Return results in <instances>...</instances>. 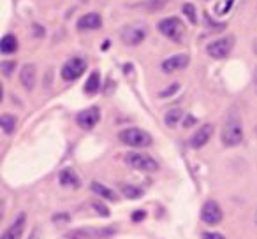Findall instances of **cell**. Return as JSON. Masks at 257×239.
I'll return each mask as SVG.
<instances>
[{
  "label": "cell",
  "instance_id": "1",
  "mask_svg": "<svg viewBox=\"0 0 257 239\" xmlns=\"http://www.w3.org/2000/svg\"><path fill=\"white\" fill-rule=\"evenodd\" d=\"M220 141L225 148H234L243 141V123L236 111H231L222 125Z\"/></svg>",
  "mask_w": 257,
  "mask_h": 239
},
{
  "label": "cell",
  "instance_id": "2",
  "mask_svg": "<svg viewBox=\"0 0 257 239\" xmlns=\"http://www.w3.org/2000/svg\"><path fill=\"white\" fill-rule=\"evenodd\" d=\"M118 139H120L123 144L133 146V148H148V146H152V143H154L150 134L143 129H138V127H131V129L120 130Z\"/></svg>",
  "mask_w": 257,
  "mask_h": 239
},
{
  "label": "cell",
  "instance_id": "3",
  "mask_svg": "<svg viewBox=\"0 0 257 239\" xmlns=\"http://www.w3.org/2000/svg\"><path fill=\"white\" fill-rule=\"evenodd\" d=\"M116 232L114 227H79L74 230H69L64 239H100L109 237Z\"/></svg>",
  "mask_w": 257,
  "mask_h": 239
},
{
  "label": "cell",
  "instance_id": "4",
  "mask_svg": "<svg viewBox=\"0 0 257 239\" xmlns=\"http://www.w3.org/2000/svg\"><path fill=\"white\" fill-rule=\"evenodd\" d=\"M147 27L143 23H128V25L121 27L120 30V41L127 46H138L147 39Z\"/></svg>",
  "mask_w": 257,
  "mask_h": 239
},
{
  "label": "cell",
  "instance_id": "5",
  "mask_svg": "<svg viewBox=\"0 0 257 239\" xmlns=\"http://www.w3.org/2000/svg\"><path fill=\"white\" fill-rule=\"evenodd\" d=\"M159 32L175 43H182L183 36H185V27H183L182 20L171 16V18H164L159 22Z\"/></svg>",
  "mask_w": 257,
  "mask_h": 239
},
{
  "label": "cell",
  "instance_id": "6",
  "mask_svg": "<svg viewBox=\"0 0 257 239\" xmlns=\"http://www.w3.org/2000/svg\"><path fill=\"white\" fill-rule=\"evenodd\" d=\"M125 162H127L131 167L138 169V171L143 172H155L159 171V162L155 158H152L150 155L141 153V151H133V153L125 155Z\"/></svg>",
  "mask_w": 257,
  "mask_h": 239
},
{
  "label": "cell",
  "instance_id": "7",
  "mask_svg": "<svg viewBox=\"0 0 257 239\" xmlns=\"http://www.w3.org/2000/svg\"><path fill=\"white\" fill-rule=\"evenodd\" d=\"M232 48H234V37L225 36V37H220V39L208 44L206 53L210 55L211 58H215V60H224V58L229 57Z\"/></svg>",
  "mask_w": 257,
  "mask_h": 239
},
{
  "label": "cell",
  "instance_id": "8",
  "mask_svg": "<svg viewBox=\"0 0 257 239\" xmlns=\"http://www.w3.org/2000/svg\"><path fill=\"white\" fill-rule=\"evenodd\" d=\"M85 71H86V60L81 57H74L65 62L60 74L64 81H76L78 78H81Z\"/></svg>",
  "mask_w": 257,
  "mask_h": 239
},
{
  "label": "cell",
  "instance_id": "9",
  "mask_svg": "<svg viewBox=\"0 0 257 239\" xmlns=\"http://www.w3.org/2000/svg\"><path fill=\"white\" fill-rule=\"evenodd\" d=\"M222 216H224V213H222L217 200H208V202H204L203 207H201V220H203L204 223L217 225L222 221Z\"/></svg>",
  "mask_w": 257,
  "mask_h": 239
},
{
  "label": "cell",
  "instance_id": "10",
  "mask_svg": "<svg viewBox=\"0 0 257 239\" xmlns=\"http://www.w3.org/2000/svg\"><path fill=\"white\" fill-rule=\"evenodd\" d=\"M99 120H100V109L95 106L81 111V113H78V116H76V123H78L83 130H92L93 127L99 123Z\"/></svg>",
  "mask_w": 257,
  "mask_h": 239
},
{
  "label": "cell",
  "instance_id": "11",
  "mask_svg": "<svg viewBox=\"0 0 257 239\" xmlns=\"http://www.w3.org/2000/svg\"><path fill=\"white\" fill-rule=\"evenodd\" d=\"M189 64H190L189 55L180 53V55H173V57L166 58L161 64V69L166 74H173V72H176V71H183Z\"/></svg>",
  "mask_w": 257,
  "mask_h": 239
},
{
  "label": "cell",
  "instance_id": "12",
  "mask_svg": "<svg viewBox=\"0 0 257 239\" xmlns=\"http://www.w3.org/2000/svg\"><path fill=\"white\" fill-rule=\"evenodd\" d=\"M211 136H213V125H211V123H204V125L199 127V129L194 132V136L190 137V146H192L194 150H199L204 144H208Z\"/></svg>",
  "mask_w": 257,
  "mask_h": 239
},
{
  "label": "cell",
  "instance_id": "13",
  "mask_svg": "<svg viewBox=\"0 0 257 239\" xmlns=\"http://www.w3.org/2000/svg\"><path fill=\"white\" fill-rule=\"evenodd\" d=\"M25 223H27L25 213H20L18 218H16V220L13 221V223L9 225L4 232H2L0 239H20V237H22V234H23V230H25Z\"/></svg>",
  "mask_w": 257,
  "mask_h": 239
},
{
  "label": "cell",
  "instance_id": "14",
  "mask_svg": "<svg viewBox=\"0 0 257 239\" xmlns=\"http://www.w3.org/2000/svg\"><path fill=\"white\" fill-rule=\"evenodd\" d=\"M20 81H22L23 88L32 92L36 88V81H37V69L34 64H27L22 67V72H20Z\"/></svg>",
  "mask_w": 257,
  "mask_h": 239
},
{
  "label": "cell",
  "instance_id": "15",
  "mask_svg": "<svg viewBox=\"0 0 257 239\" xmlns=\"http://www.w3.org/2000/svg\"><path fill=\"white\" fill-rule=\"evenodd\" d=\"M78 30L79 32H85V30H97L102 27V18H100L97 13H88V15L81 16L78 20Z\"/></svg>",
  "mask_w": 257,
  "mask_h": 239
},
{
  "label": "cell",
  "instance_id": "16",
  "mask_svg": "<svg viewBox=\"0 0 257 239\" xmlns=\"http://www.w3.org/2000/svg\"><path fill=\"white\" fill-rule=\"evenodd\" d=\"M58 181L62 186H67V188H78L79 186V178L72 169H64L58 176Z\"/></svg>",
  "mask_w": 257,
  "mask_h": 239
},
{
  "label": "cell",
  "instance_id": "17",
  "mask_svg": "<svg viewBox=\"0 0 257 239\" xmlns=\"http://www.w3.org/2000/svg\"><path fill=\"white\" fill-rule=\"evenodd\" d=\"M90 188H92V192H95L99 197H102V199L113 200V202H116V200H118V195H116V193H114L111 188H107L106 185H102V183L93 181L92 185H90Z\"/></svg>",
  "mask_w": 257,
  "mask_h": 239
},
{
  "label": "cell",
  "instance_id": "18",
  "mask_svg": "<svg viewBox=\"0 0 257 239\" xmlns=\"http://www.w3.org/2000/svg\"><path fill=\"white\" fill-rule=\"evenodd\" d=\"M16 50H18V39H16V36H13V34L4 36V39L0 43V51L4 55H11V53H15Z\"/></svg>",
  "mask_w": 257,
  "mask_h": 239
},
{
  "label": "cell",
  "instance_id": "19",
  "mask_svg": "<svg viewBox=\"0 0 257 239\" xmlns=\"http://www.w3.org/2000/svg\"><path fill=\"white\" fill-rule=\"evenodd\" d=\"M100 88V74L99 72H92V74L88 76V79H86L85 83V93L86 95H95L97 92H99Z\"/></svg>",
  "mask_w": 257,
  "mask_h": 239
},
{
  "label": "cell",
  "instance_id": "20",
  "mask_svg": "<svg viewBox=\"0 0 257 239\" xmlns=\"http://www.w3.org/2000/svg\"><path fill=\"white\" fill-rule=\"evenodd\" d=\"M120 192L123 197H127V199H140V197L145 195V190L141 188V186H136V185H120Z\"/></svg>",
  "mask_w": 257,
  "mask_h": 239
},
{
  "label": "cell",
  "instance_id": "21",
  "mask_svg": "<svg viewBox=\"0 0 257 239\" xmlns=\"http://www.w3.org/2000/svg\"><path fill=\"white\" fill-rule=\"evenodd\" d=\"M0 125H2V130H4L6 134H13L16 129V116H13V114L6 113L0 116Z\"/></svg>",
  "mask_w": 257,
  "mask_h": 239
},
{
  "label": "cell",
  "instance_id": "22",
  "mask_svg": "<svg viewBox=\"0 0 257 239\" xmlns=\"http://www.w3.org/2000/svg\"><path fill=\"white\" fill-rule=\"evenodd\" d=\"M182 118H183V111L176 107V109H169L168 113H166L164 122L168 127H175L178 122H182Z\"/></svg>",
  "mask_w": 257,
  "mask_h": 239
},
{
  "label": "cell",
  "instance_id": "23",
  "mask_svg": "<svg viewBox=\"0 0 257 239\" xmlns=\"http://www.w3.org/2000/svg\"><path fill=\"white\" fill-rule=\"evenodd\" d=\"M168 4H169V0H147V2H143L141 8L150 13H155V11H162Z\"/></svg>",
  "mask_w": 257,
  "mask_h": 239
},
{
  "label": "cell",
  "instance_id": "24",
  "mask_svg": "<svg viewBox=\"0 0 257 239\" xmlns=\"http://www.w3.org/2000/svg\"><path fill=\"white\" fill-rule=\"evenodd\" d=\"M182 11H183V15L189 18V22L196 25V23H197V9H196V6L190 4V2H187V4L182 6Z\"/></svg>",
  "mask_w": 257,
  "mask_h": 239
},
{
  "label": "cell",
  "instance_id": "25",
  "mask_svg": "<svg viewBox=\"0 0 257 239\" xmlns=\"http://www.w3.org/2000/svg\"><path fill=\"white\" fill-rule=\"evenodd\" d=\"M93 207H95L97 213H100L102 216H109V209H107L102 202H95V204H93Z\"/></svg>",
  "mask_w": 257,
  "mask_h": 239
},
{
  "label": "cell",
  "instance_id": "26",
  "mask_svg": "<svg viewBox=\"0 0 257 239\" xmlns=\"http://www.w3.org/2000/svg\"><path fill=\"white\" fill-rule=\"evenodd\" d=\"M15 62H4V64H2V71H4V74L6 76H9L11 74V71L13 69H15Z\"/></svg>",
  "mask_w": 257,
  "mask_h": 239
},
{
  "label": "cell",
  "instance_id": "27",
  "mask_svg": "<svg viewBox=\"0 0 257 239\" xmlns=\"http://www.w3.org/2000/svg\"><path fill=\"white\" fill-rule=\"evenodd\" d=\"M178 88H180V85H176V83H175V85L169 86V90H164V92L161 93V97H169V95H173L175 92H178Z\"/></svg>",
  "mask_w": 257,
  "mask_h": 239
},
{
  "label": "cell",
  "instance_id": "28",
  "mask_svg": "<svg viewBox=\"0 0 257 239\" xmlns=\"http://www.w3.org/2000/svg\"><path fill=\"white\" fill-rule=\"evenodd\" d=\"M203 239H225V237L222 234H218V232H204Z\"/></svg>",
  "mask_w": 257,
  "mask_h": 239
},
{
  "label": "cell",
  "instance_id": "29",
  "mask_svg": "<svg viewBox=\"0 0 257 239\" xmlns=\"http://www.w3.org/2000/svg\"><path fill=\"white\" fill-rule=\"evenodd\" d=\"M69 214L67 213H58L57 216H53V221H67L69 220Z\"/></svg>",
  "mask_w": 257,
  "mask_h": 239
},
{
  "label": "cell",
  "instance_id": "30",
  "mask_svg": "<svg viewBox=\"0 0 257 239\" xmlns=\"http://www.w3.org/2000/svg\"><path fill=\"white\" fill-rule=\"evenodd\" d=\"M143 218H145V211H134V214H133V220L134 221L143 220Z\"/></svg>",
  "mask_w": 257,
  "mask_h": 239
},
{
  "label": "cell",
  "instance_id": "31",
  "mask_svg": "<svg viewBox=\"0 0 257 239\" xmlns=\"http://www.w3.org/2000/svg\"><path fill=\"white\" fill-rule=\"evenodd\" d=\"M194 123H196V118L190 116V114H189V116L185 118V123H183V125H185V127H190V125H194Z\"/></svg>",
  "mask_w": 257,
  "mask_h": 239
},
{
  "label": "cell",
  "instance_id": "32",
  "mask_svg": "<svg viewBox=\"0 0 257 239\" xmlns=\"http://www.w3.org/2000/svg\"><path fill=\"white\" fill-rule=\"evenodd\" d=\"M253 85H255V92H257V69H255V74H253Z\"/></svg>",
  "mask_w": 257,
  "mask_h": 239
},
{
  "label": "cell",
  "instance_id": "33",
  "mask_svg": "<svg viewBox=\"0 0 257 239\" xmlns=\"http://www.w3.org/2000/svg\"><path fill=\"white\" fill-rule=\"evenodd\" d=\"M252 48H253V53L257 55V41H255V43H253V46H252Z\"/></svg>",
  "mask_w": 257,
  "mask_h": 239
},
{
  "label": "cell",
  "instance_id": "34",
  "mask_svg": "<svg viewBox=\"0 0 257 239\" xmlns=\"http://www.w3.org/2000/svg\"><path fill=\"white\" fill-rule=\"evenodd\" d=\"M255 220H257V216H255Z\"/></svg>",
  "mask_w": 257,
  "mask_h": 239
}]
</instances>
